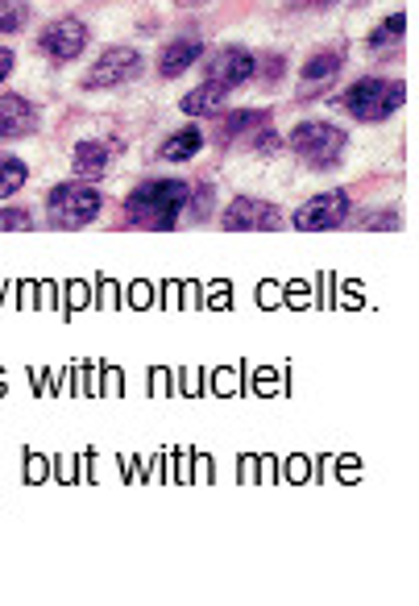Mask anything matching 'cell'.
I'll return each instance as SVG.
<instances>
[{
    "label": "cell",
    "mask_w": 419,
    "mask_h": 606,
    "mask_svg": "<svg viewBox=\"0 0 419 606\" xmlns=\"http://www.w3.org/2000/svg\"><path fill=\"white\" fill-rule=\"evenodd\" d=\"M38 47H42V54H50L54 63H71V59H79L84 47H88V29H84L79 17H59V22H50L47 29H42Z\"/></svg>",
    "instance_id": "6"
},
{
    "label": "cell",
    "mask_w": 419,
    "mask_h": 606,
    "mask_svg": "<svg viewBox=\"0 0 419 606\" xmlns=\"http://www.w3.org/2000/svg\"><path fill=\"white\" fill-rule=\"evenodd\" d=\"M141 75V54L129 47H113L96 59L92 75H88V88H117Z\"/></svg>",
    "instance_id": "7"
},
{
    "label": "cell",
    "mask_w": 419,
    "mask_h": 606,
    "mask_svg": "<svg viewBox=\"0 0 419 606\" xmlns=\"http://www.w3.org/2000/svg\"><path fill=\"white\" fill-rule=\"evenodd\" d=\"M29 17V9H25V0H0V34H17Z\"/></svg>",
    "instance_id": "18"
},
{
    "label": "cell",
    "mask_w": 419,
    "mask_h": 606,
    "mask_svg": "<svg viewBox=\"0 0 419 606\" xmlns=\"http://www.w3.org/2000/svg\"><path fill=\"white\" fill-rule=\"evenodd\" d=\"M25 175H29V171H25L22 159H13V154H0V200H9V195H13V191L25 184Z\"/></svg>",
    "instance_id": "15"
},
{
    "label": "cell",
    "mask_w": 419,
    "mask_h": 606,
    "mask_svg": "<svg viewBox=\"0 0 419 606\" xmlns=\"http://www.w3.org/2000/svg\"><path fill=\"white\" fill-rule=\"evenodd\" d=\"M337 71H341V54H337V50H325V54L307 59V67H303V75H307V79H332Z\"/></svg>",
    "instance_id": "17"
},
{
    "label": "cell",
    "mask_w": 419,
    "mask_h": 606,
    "mask_svg": "<svg viewBox=\"0 0 419 606\" xmlns=\"http://www.w3.org/2000/svg\"><path fill=\"white\" fill-rule=\"evenodd\" d=\"M282 75V59H266V79H279Z\"/></svg>",
    "instance_id": "23"
},
{
    "label": "cell",
    "mask_w": 419,
    "mask_h": 606,
    "mask_svg": "<svg viewBox=\"0 0 419 606\" xmlns=\"http://www.w3.org/2000/svg\"><path fill=\"white\" fill-rule=\"evenodd\" d=\"M179 109H183L187 117H225V109H229V88L216 84V79H204L200 88H191V92L179 100Z\"/></svg>",
    "instance_id": "11"
},
{
    "label": "cell",
    "mask_w": 419,
    "mask_h": 606,
    "mask_svg": "<svg viewBox=\"0 0 419 606\" xmlns=\"http://www.w3.org/2000/svg\"><path fill=\"white\" fill-rule=\"evenodd\" d=\"M307 4H332V0H307Z\"/></svg>",
    "instance_id": "24"
},
{
    "label": "cell",
    "mask_w": 419,
    "mask_h": 606,
    "mask_svg": "<svg viewBox=\"0 0 419 606\" xmlns=\"http://www.w3.org/2000/svg\"><path fill=\"white\" fill-rule=\"evenodd\" d=\"M25 229H29V212L25 209L0 212V233H25Z\"/></svg>",
    "instance_id": "20"
},
{
    "label": "cell",
    "mask_w": 419,
    "mask_h": 606,
    "mask_svg": "<svg viewBox=\"0 0 419 606\" xmlns=\"http://www.w3.org/2000/svg\"><path fill=\"white\" fill-rule=\"evenodd\" d=\"M279 209H270L266 200H250V195H241L225 209V229H233V233H241V229H279Z\"/></svg>",
    "instance_id": "8"
},
{
    "label": "cell",
    "mask_w": 419,
    "mask_h": 606,
    "mask_svg": "<svg viewBox=\"0 0 419 606\" xmlns=\"http://www.w3.org/2000/svg\"><path fill=\"white\" fill-rule=\"evenodd\" d=\"M195 200H200V204H195V216H208V200H212V191H208V187H204V191H200Z\"/></svg>",
    "instance_id": "22"
},
{
    "label": "cell",
    "mask_w": 419,
    "mask_h": 606,
    "mask_svg": "<svg viewBox=\"0 0 419 606\" xmlns=\"http://www.w3.org/2000/svg\"><path fill=\"white\" fill-rule=\"evenodd\" d=\"M183 4H204V0H183Z\"/></svg>",
    "instance_id": "25"
},
{
    "label": "cell",
    "mask_w": 419,
    "mask_h": 606,
    "mask_svg": "<svg viewBox=\"0 0 419 606\" xmlns=\"http://www.w3.org/2000/svg\"><path fill=\"white\" fill-rule=\"evenodd\" d=\"M407 88L398 79H357L345 92V109L357 121H386L403 104Z\"/></svg>",
    "instance_id": "3"
},
{
    "label": "cell",
    "mask_w": 419,
    "mask_h": 606,
    "mask_svg": "<svg viewBox=\"0 0 419 606\" xmlns=\"http://www.w3.org/2000/svg\"><path fill=\"white\" fill-rule=\"evenodd\" d=\"M9 71H13V50H4V47H0V84L9 79Z\"/></svg>",
    "instance_id": "21"
},
{
    "label": "cell",
    "mask_w": 419,
    "mask_h": 606,
    "mask_svg": "<svg viewBox=\"0 0 419 606\" xmlns=\"http://www.w3.org/2000/svg\"><path fill=\"white\" fill-rule=\"evenodd\" d=\"M257 129H266V113H233V117L225 121L220 141H237L245 138V134H257Z\"/></svg>",
    "instance_id": "16"
},
{
    "label": "cell",
    "mask_w": 419,
    "mask_h": 606,
    "mask_svg": "<svg viewBox=\"0 0 419 606\" xmlns=\"http://www.w3.org/2000/svg\"><path fill=\"white\" fill-rule=\"evenodd\" d=\"M254 71H257V59L250 54V50L229 47V50H220V54L208 63V79L225 84V88H237V84H245Z\"/></svg>",
    "instance_id": "9"
},
{
    "label": "cell",
    "mask_w": 419,
    "mask_h": 606,
    "mask_svg": "<svg viewBox=\"0 0 419 606\" xmlns=\"http://www.w3.org/2000/svg\"><path fill=\"white\" fill-rule=\"evenodd\" d=\"M38 129V113L25 96H0V138H29Z\"/></svg>",
    "instance_id": "10"
},
{
    "label": "cell",
    "mask_w": 419,
    "mask_h": 606,
    "mask_svg": "<svg viewBox=\"0 0 419 606\" xmlns=\"http://www.w3.org/2000/svg\"><path fill=\"white\" fill-rule=\"evenodd\" d=\"M291 154L307 166H337L345 154V134L325 121H307L291 134Z\"/></svg>",
    "instance_id": "4"
},
{
    "label": "cell",
    "mask_w": 419,
    "mask_h": 606,
    "mask_svg": "<svg viewBox=\"0 0 419 606\" xmlns=\"http://www.w3.org/2000/svg\"><path fill=\"white\" fill-rule=\"evenodd\" d=\"M204 150V134L200 129H183V134H175L170 141H163V154L166 163H183V159H191V154H200Z\"/></svg>",
    "instance_id": "14"
},
{
    "label": "cell",
    "mask_w": 419,
    "mask_h": 606,
    "mask_svg": "<svg viewBox=\"0 0 419 606\" xmlns=\"http://www.w3.org/2000/svg\"><path fill=\"white\" fill-rule=\"evenodd\" d=\"M109 171V146L104 141H79L75 146V175L79 179H100Z\"/></svg>",
    "instance_id": "13"
},
{
    "label": "cell",
    "mask_w": 419,
    "mask_h": 606,
    "mask_svg": "<svg viewBox=\"0 0 419 606\" xmlns=\"http://www.w3.org/2000/svg\"><path fill=\"white\" fill-rule=\"evenodd\" d=\"M100 191L88 184H59L47 195V216L54 229H84L100 216Z\"/></svg>",
    "instance_id": "2"
},
{
    "label": "cell",
    "mask_w": 419,
    "mask_h": 606,
    "mask_svg": "<svg viewBox=\"0 0 419 606\" xmlns=\"http://www.w3.org/2000/svg\"><path fill=\"white\" fill-rule=\"evenodd\" d=\"M200 54H204V42H200V38H175V42L163 50L158 67H163L166 79H175V75H183L191 63H200Z\"/></svg>",
    "instance_id": "12"
},
{
    "label": "cell",
    "mask_w": 419,
    "mask_h": 606,
    "mask_svg": "<svg viewBox=\"0 0 419 606\" xmlns=\"http://www.w3.org/2000/svg\"><path fill=\"white\" fill-rule=\"evenodd\" d=\"M403 25H407V17H403V13H395L391 22H382L370 34V47H391V42H398V38H403Z\"/></svg>",
    "instance_id": "19"
},
{
    "label": "cell",
    "mask_w": 419,
    "mask_h": 606,
    "mask_svg": "<svg viewBox=\"0 0 419 606\" xmlns=\"http://www.w3.org/2000/svg\"><path fill=\"white\" fill-rule=\"evenodd\" d=\"M345 216H350V191H325L295 212V229L300 233H328V229L345 225Z\"/></svg>",
    "instance_id": "5"
},
{
    "label": "cell",
    "mask_w": 419,
    "mask_h": 606,
    "mask_svg": "<svg viewBox=\"0 0 419 606\" xmlns=\"http://www.w3.org/2000/svg\"><path fill=\"white\" fill-rule=\"evenodd\" d=\"M191 204V187L179 184V179H158V184L138 187L129 200H125V216L141 225V229H154V233H166L175 229L179 212Z\"/></svg>",
    "instance_id": "1"
}]
</instances>
